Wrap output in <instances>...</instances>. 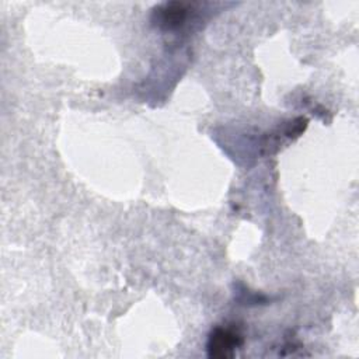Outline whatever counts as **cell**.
Instances as JSON below:
<instances>
[{"label": "cell", "mask_w": 359, "mask_h": 359, "mask_svg": "<svg viewBox=\"0 0 359 359\" xmlns=\"http://www.w3.org/2000/svg\"><path fill=\"white\" fill-rule=\"evenodd\" d=\"M192 13V4L182 1H170L157 6L153 10L151 21L161 29L174 31L181 28Z\"/></svg>", "instance_id": "obj_1"}, {"label": "cell", "mask_w": 359, "mask_h": 359, "mask_svg": "<svg viewBox=\"0 0 359 359\" xmlns=\"http://www.w3.org/2000/svg\"><path fill=\"white\" fill-rule=\"evenodd\" d=\"M243 344V337L233 328H215L208 341V355L215 359L231 358L238 346Z\"/></svg>", "instance_id": "obj_2"}]
</instances>
